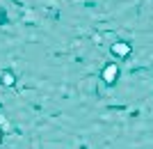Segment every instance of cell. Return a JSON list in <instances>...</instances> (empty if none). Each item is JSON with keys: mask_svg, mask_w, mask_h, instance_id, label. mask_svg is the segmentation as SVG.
<instances>
[{"mask_svg": "<svg viewBox=\"0 0 153 149\" xmlns=\"http://www.w3.org/2000/svg\"><path fill=\"white\" fill-rule=\"evenodd\" d=\"M117 76H119V69H117L114 64H108L103 69V80H105V83H114Z\"/></svg>", "mask_w": 153, "mask_h": 149, "instance_id": "6da1fadb", "label": "cell"}, {"mask_svg": "<svg viewBox=\"0 0 153 149\" xmlns=\"http://www.w3.org/2000/svg\"><path fill=\"white\" fill-rule=\"evenodd\" d=\"M112 51H114L119 58H123V55H128V51H130V48H128V44H117Z\"/></svg>", "mask_w": 153, "mask_h": 149, "instance_id": "7a4b0ae2", "label": "cell"}, {"mask_svg": "<svg viewBox=\"0 0 153 149\" xmlns=\"http://www.w3.org/2000/svg\"><path fill=\"white\" fill-rule=\"evenodd\" d=\"M0 140H2V131H0Z\"/></svg>", "mask_w": 153, "mask_h": 149, "instance_id": "3957f363", "label": "cell"}]
</instances>
